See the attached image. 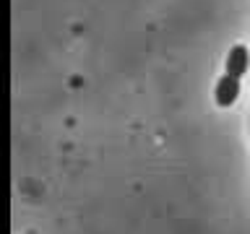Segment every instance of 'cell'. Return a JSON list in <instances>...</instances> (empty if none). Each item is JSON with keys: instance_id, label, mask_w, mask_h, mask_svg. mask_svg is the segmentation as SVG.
I'll use <instances>...</instances> for the list:
<instances>
[{"instance_id": "cell-1", "label": "cell", "mask_w": 250, "mask_h": 234, "mask_svg": "<svg viewBox=\"0 0 250 234\" xmlns=\"http://www.w3.org/2000/svg\"><path fill=\"white\" fill-rule=\"evenodd\" d=\"M240 97V78H234V76H222L216 81V91H214V99H216V104L219 107H229L234 104Z\"/></svg>"}, {"instance_id": "cell-2", "label": "cell", "mask_w": 250, "mask_h": 234, "mask_svg": "<svg viewBox=\"0 0 250 234\" xmlns=\"http://www.w3.org/2000/svg\"><path fill=\"white\" fill-rule=\"evenodd\" d=\"M250 68V52L245 44H234L229 55H227V76H234V78H242Z\"/></svg>"}]
</instances>
